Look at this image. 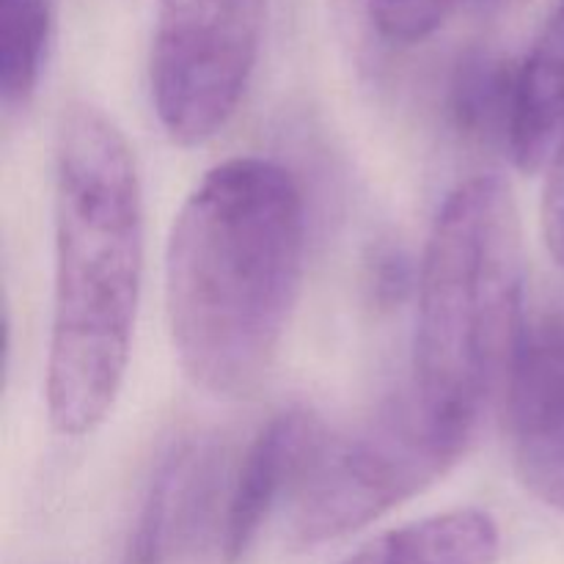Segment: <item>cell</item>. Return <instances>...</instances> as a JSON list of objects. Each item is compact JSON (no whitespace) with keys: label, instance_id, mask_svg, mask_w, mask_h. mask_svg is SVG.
I'll list each match as a JSON object with an SVG mask.
<instances>
[{"label":"cell","instance_id":"277c9868","mask_svg":"<svg viewBox=\"0 0 564 564\" xmlns=\"http://www.w3.org/2000/svg\"><path fill=\"white\" fill-rule=\"evenodd\" d=\"M474 438L405 386L356 433L323 446L297 490L295 543L312 549L369 527L438 482Z\"/></svg>","mask_w":564,"mask_h":564},{"label":"cell","instance_id":"30bf717a","mask_svg":"<svg viewBox=\"0 0 564 564\" xmlns=\"http://www.w3.org/2000/svg\"><path fill=\"white\" fill-rule=\"evenodd\" d=\"M499 527L485 510H449L391 529L347 564H496Z\"/></svg>","mask_w":564,"mask_h":564},{"label":"cell","instance_id":"9a60e30c","mask_svg":"<svg viewBox=\"0 0 564 564\" xmlns=\"http://www.w3.org/2000/svg\"><path fill=\"white\" fill-rule=\"evenodd\" d=\"M375 268V292L380 297H394V292L400 290L402 284H408V268L402 262V257L397 251H383L378 253V262Z\"/></svg>","mask_w":564,"mask_h":564},{"label":"cell","instance_id":"5bb4252c","mask_svg":"<svg viewBox=\"0 0 564 564\" xmlns=\"http://www.w3.org/2000/svg\"><path fill=\"white\" fill-rule=\"evenodd\" d=\"M540 224H543V240L549 246V253L560 268H564V141L551 158Z\"/></svg>","mask_w":564,"mask_h":564},{"label":"cell","instance_id":"52a82bcc","mask_svg":"<svg viewBox=\"0 0 564 564\" xmlns=\"http://www.w3.org/2000/svg\"><path fill=\"white\" fill-rule=\"evenodd\" d=\"M325 444L323 424L306 408L275 413L259 430L240 460L220 516L218 545L226 562L242 560L292 485L301 490Z\"/></svg>","mask_w":564,"mask_h":564},{"label":"cell","instance_id":"4fadbf2b","mask_svg":"<svg viewBox=\"0 0 564 564\" xmlns=\"http://www.w3.org/2000/svg\"><path fill=\"white\" fill-rule=\"evenodd\" d=\"M466 0H367L372 25L394 44H416L446 25Z\"/></svg>","mask_w":564,"mask_h":564},{"label":"cell","instance_id":"2e32d148","mask_svg":"<svg viewBox=\"0 0 564 564\" xmlns=\"http://www.w3.org/2000/svg\"><path fill=\"white\" fill-rule=\"evenodd\" d=\"M482 3H499V0H482Z\"/></svg>","mask_w":564,"mask_h":564},{"label":"cell","instance_id":"ba28073f","mask_svg":"<svg viewBox=\"0 0 564 564\" xmlns=\"http://www.w3.org/2000/svg\"><path fill=\"white\" fill-rule=\"evenodd\" d=\"M215 482V452L209 441L185 438L160 457L141 499L121 564H169L196 538Z\"/></svg>","mask_w":564,"mask_h":564},{"label":"cell","instance_id":"6da1fadb","mask_svg":"<svg viewBox=\"0 0 564 564\" xmlns=\"http://www.w3.org/2000/svg\"><path fill=\"white\" fill-rule=\"evenodd\" d=\"M306 204L295 176L235 158L202 176L165 248V308L187 378L246 397L268 375L301 297Z\"/></svg>","mask_w":564,"mask_h":564},{"label":"cell","instance_id":"8fae6325","mask_svg":"<svg viewBox=\"0 0 564 564\" xmlns=\"http://www.w3.org/2000/svg\"><path fill=\"white\" fill-rule=\"evenodd\" d=\"M516 102L518 64L496 53H471L460 61L449 88V116L463 135L510 147Z\"/></svg>","mask_w":564,"mask_h":564},{"label":"cell","instance_id":"3957f363","mask_svg":"<svg viewBox=\"0 0 564 564\" xmlns=\"http://www.w3.org/2000/svg\"><path fill=\"white\" fill-rule=\"evenodd\" d=\"M523 330L516 196L499 176H474L446 196L424 246L408 386L430 411L477 435Z\"/></svg>","mask_w":564,"mask_h":564},{"label":"cell","instance_id":"5b68a950","mask_svg":"<svg viewBox=\"0 0 564 564\" xmlns=\"http://www.w3.org/2000/svg\"><path fill=\"white\" fill-rule=\"evenodd\" d=\"M268 0H158L149 86L160 124L202 147L240 108L262 47Z\"/></svg>","mask_w":564,"mask_h":564},{"label":"cell","instance_id":"7a4b0ae2","mask_svg":"<svg viewBox=\"0 0 564 564\" xmlns=\"http://www.w3.org/2000/svg\"><path fill=\"white\" fill-rule=\"evenodd\" d=\"M55 279L47 413L69 438L113 411L130 364L143 284V193L135 158L110 116L64 113L55 147Z\"/></svg>","mask_w":564,"mask_h":564},{"label":"cell","instance_id":"9c48e42d","mask_svg":"<svg viewBox=\"0 0 564 564\" xmlns=\"http://www.w3.org/2000/svg\"><path fill=\"white\" fill-rule=\"evenodd\" d=\"M564 141V0L540 28L527 58L518 64V102L510 147L521 169L551 163Z\"/></svg>","mask_w":564,"mask_h":564},{"label":"cell","instance_id":"8992f818","mask_svg":"<svg viewBox=\"0 0 564 564\" xmlns=\"http://www.w3.org/2000/svg\"><path fill=\"white\" fill-rule=\"evenodd\" d=\"M505 413L518 479L534 499L564 512V314L523 330Z\"/></svg>","mask_w":564,"mask_h":564},{"label":"cell","instance_id":"7c38bea8","mask_svg":"<svg viewBox=\"0 0 564 564\" xmlns=\"http://www.w3.org/2000/svg\"><path fill=\"white\" fill-rule=\"evenodd\" d=\"M53 33L50 0H0V94L9 110L33 97Z\"/></svg>","mask_w":564,"mask_h":564}]
</instances>
